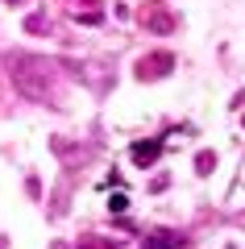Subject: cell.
Masks as SVG:
<instances>
[{
  "label": "cell",
  "mask_w": 245,
  "mask_h": 249,
  "mask_svg": "<svg viewBox=\"0 0 245 249\" xmlns=\"http://www.w3.org/2000/svg\"><path fill=\"white\" fill-rule=\"evenodd\" d=\"M34 67H38V58H17V83H21V91H25V96L42 100V96H46V83L34 79Z\"/></svg>",
  "instance_id": "cell-1"
},
{
  "label": "cell",
  "mask_w": 245,
  "mask_h": 249,
  "mask_svg": "<svg viewBox=\"0 0 245 249\" xmlns=\"http://www.w3.org/2000/svg\"><path fill=\"white\" fill-rule=\"evenodd\" d=\"M141 21H146V29H154V34H170V29H175V17H170L162 4H154V0L141 9Z\"/></svg>",
  "instance_id": "cell-2"
},
{
  "label": "cell",
  "mask_w": 245,
  "mask_h": 249,
  "mask_svg": "<svg viewBox=\"0 0 245 249\" xmlns=\"http://www.w3.org/2000/svg\"><path fill=\"white\" fill-rule=\"evenodd\" d=\"M71 17H79V21H88V25H100V9H96V0H71Z\"/></svg>",
  "instance_id": "cell-6"
},
{
  "label": "cell",
  "mask_w": 245,
  "mask_h": 249,
  "mask_svg": "<svg viewBox=\"0 0 245 249\" xmlns=\"http://www.w3.org/2000/svg\"><path fill=\"white\" fill-rule=\"evenodd\" d=\"M129 158H133V166H141V170H150L158 158H162V142H133V150H129Z\"/></svg>",
  "instance_id": "cell-3"
},
{
  "label": "cell",
  "mask_w": 245,
  "mask_h": 249,
  "mask_svg": "<svg viewBox=\"0 0 245 249\" xmlns=\"http://www.w3.org/2000/svg\"><path fill=\"white\" fill-rule=\"evenodd\" d=\"M212 166H216V154H212V150H204L200 158H195V170H200V175H208Z\"/></svg>",
  "instance_id": "cell-7"
},
{
  "label": "cell",
  "mask_w": 245,
  "mask_h": 249,
  "mask_svg": "<svg viewBox=\"0 0 245 249\" xmlns=\"http://www.w3.org/2000/svg\"><path fill=\"white\" fill-rule=\"evenodd\" d=\"M179 245H183V237L170 229H150L146 241H141V249H179Z\"/></svg>",
  "instance_id": "cell-5"
},
{
  "label": "cell",
  "mask_w": 245,
  "mask_h": 249,
  "mask_svg": "<svg viewBox=\"0 0 245 249\" xmlns=\"http://www.w3.org/2000/svg\"><path fill=\"white\" fill-rule=\"evenodd\" d=\"M108 208H113V212H125V208H129V196H125V191H116V196H108Z\"/></svg>",
  "instance_id": "cell-8"
},
{
  "label": "cell",
  "mask_w": 245,
  "mask_h": 249,
  "mask_svg": "<svg viewBox=\"0 0 245 249\" xmlns=\"http://www.w3.org/2000/svg\"><path fill=\"white\" fill-rule=\"evenodd\" d=\"M170 62H175L170 54H150V58L137 62V79H158V75H167Z\"/></svg>",
  "instance_id": "cell-4"
}]
</instances>
